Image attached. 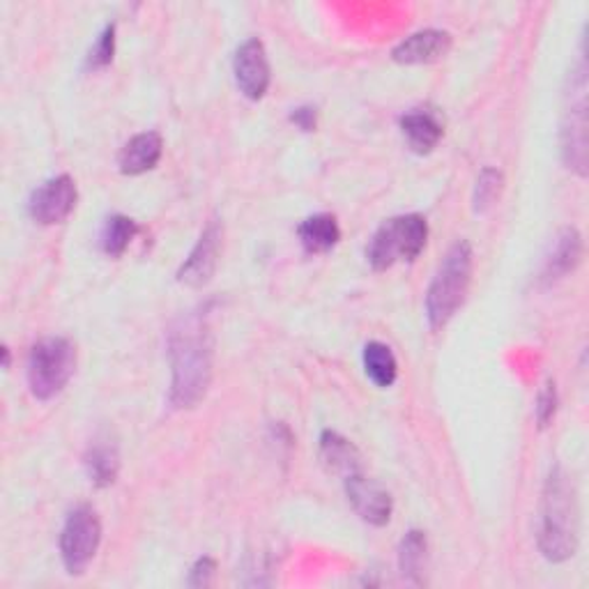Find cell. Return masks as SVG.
<instances>
[{
  "label": "cell",
  "mask_w": 589,
  "mask_h": 589,
  "mask_svg": "<svg viewBox=\"0 0 589 589\" xmlns=\"http://www.w3.org/2000/svg\"><path fill=\"white\" fill-rule=\"evenodd\" d=\"M221 251V226L217 221H209L203 230L199 244L194 247L192 254L184 261V265L178 272V281L192 288L205 286L213 279Z\"/></svg>",
  "instance_id": "30bf717a"
},
{
  "label": "cell",
  "mask_w": 589,
  "mask_h": 589,
  "mask_svg": "<svg viewBox=\"0 0 589 589\" xmlns=\"http://www.w3.org/2000/svg\"><path fill=\"white\" fill-rule=\"evenodd\" d=\"M139 226L134 219L124 215H113L104 224L101 230V249L107 251L109 256H122L124 249L130 247V242L136 238Z\"/></svg>",
  "instance_id": "44dd1931"
},
{
  "label": "cell",
  "mask_w": 589,
  "mask_h": 589,
  "mask_svg": "<svg viewBox=\"0 0 589 589\" xmlns=\"http://www.w3.org/2000/svg\"><path fill=\"white\" fill-rule=\"evenodd\" d=\"M101 541V522L91 507H79L68 516L60 534V555L68 574L79 576L93 562Z\"/></svg>",
  "instance_id": "52a82bcc"
},
{
  "label": "cell",
  "mask_w": 589,
  "mask_h": 589,
  "mask_svg": "<svg viewBox=\"0 0 589 589\" xmlns=\"http://www.w3.org/2000/svg\"><path fill=\"white\" fill-rule=\"evenodd\" d=\"M76 196V184L70 176L51 178L33 192L28 201V215L41 226L60 224L72 215Z\"/></svg>",
  "instance_id": "ba28073f"
},
{
  "label": "cell",
  "mask_w": 589,
  "mask_h": 589,
  "mask_svg": "<svg viewBox=\"0 0 589 589\" xmlns=\"http://www.w3.org/2000/svg\"><path fill=\"white\" fill-rule=\"evenodd\" d=\"M173 381L171 404L194 408L213 381V332L201 313H187L168 332Z\"/></svg>",
  "instance_id": "6da1fadb"
},
{
  "label": "cell",
  "mask_w": 589,
  "mask_h": 589,
  "mask_svg": "<svg viewBox=\"0 0 589 589\" xmlns=\"http://www.w3.org/2000/svg\"><path fill=\"white\" fill-rule=\"evenodd\" d=\"M452 47V37L445 31H422L414 33L394 49V60L401 65H426L445 58Z\"/></svg>",
  "instance_id": "7c38bea8"
},
{
  "label": "cell",
  "mask_w": 589,
  "mask_h": 589,
  "mask_svg": "<svg viewBox=\"0 0 589 589\" xmlns=\"http://www.w3.org/2000/svg\"><path fill=\"white\" fill-rule=\"evenodd\" d=\"M217 572V564L215 560H209V557H203L194 564V569H192V576H189V585L192 587H205L213 582V576Z\"/></svg>",
  "instance_id": "d4e9b609"
},
{
  "label": "cell",
  "mask_w": 589,
  "mask_h": 589,
  "mask_svg": "<svg viewBox=\"0 0 589 589\" xmlns=\"http://www.w3.org/2000/svg\"><path fill=\"white\" fill-rule=\"evenodd\" d=\"M76 366V350L72 341L60 339V336H49L33 346L28 357V385L35 398L49 401L58 396Z\"/></svg>",
  "instance_id": "5b68a950"
},
{
  "label": "cell",
  "mask_w": 589,
  "mask_h": 589,
  "mask_svg": "<svg viewBox=\"0 0 589 589\" xmlns=\"http://www.w3.org/2000/svg\"><path fill=\"white\" fill-rule=\"evenodd\" d=\"M290 120H292L294 124H298L300 130L311 132V130H315V109L302 107V109H298V111H294V113L290 116Z\"/></svg>",
  "instance_id": "484cf974"
},
{
  "label": "cell",
  "mask_w": 589,
  "mask_h": 589,
  "mask_svg": "<svg viewBox=\"0 0 589 589\" xmlns=\"http://www.w3.org/2000/svg\"><path fill=\"white\" fill-rule=\"evenodd\" d=\"M161 151L164 143L157 132L136 134L132 141L124 143V147L120 151L118 157L120 171L124 176H141L145 171H153L161 159Z\"/></svg>",
  "instance_id": "5bb4252c"
},
{
  "label": "cell",
  "mask_w": 589,
  "mask_h": 589,
  "mask_svg": "<svg viewBox=\"0 0 589 589\" xmlns=\"http://www.w3.org/2000/svg\"><path fill=\"white\" fill-rule=\"evenodd\" d=\"M539 549L551 562L569 560L578 549V507L574 483L560 468L551 472L543 489Z\"/></svg>",
  "instance_id": "7a4b0ae2"
},
{
  "label": "cell",
  "mask_w": 589,
  "mask_h": 589,
  "mask_svg": "<svg viewBox=\"0 0 589 589\" xmlns=\"http://www.w3.org/2000/svg\"><path fill=\"white\" fill-rule=\"evenodd\" d=\"M233 72L238 88L249 99H261L269 88V60L259 37L247 39L236 53Z\"/></svg>",
  "instance_id": "9c48e42d"
},
{
  "label": "cell",
  "mask_w": 589,
  "mask_h": 589,
  "mask_svg": "<svg viewBox=\"0 0 589 589\" xmlns=\"http://www.w3.org/2000/svg\"><path fill=\"white\" fill-rule=\"evenodd\" d=\"M398 564H401L404 576H408L412 582H424V569H426V537L422 532H408L401 541V551H398Z\"/></svg>",
  "instance_id": "ffe728a7"
},
{
  "label": "cell",
  "mask_w": 589,
  "mask_h": 589,
  "mask_svg": "<svg viewBox=\"0 0 589 589\" xmlns=\"http://www.w3.org/2000/svg\"><path fill=\"white\" fill-rule=\"evenodd\" d=\"M364 369L377 387H392L398 373V364L392 348L385 344L371 341L364 348Z\"/></svg>",
  "instance_id": "d6986e66"
},
{
  "label": "cell",
  "mask_w": 589,
  "mask_h": 589,
  "mask_svg": "<svg viewBox=\"0 0 589 589\" xmlns=\"http://www.w3.org/2000/svg\"><path fill=\"white\" fill-rule=\"evenodd\" d=\"M113 53H116V26H109L107 31L99 35L97 45L91 49L88 68H93V70L107 68L109 62L113 60Z\"/></svg>",
  "instance_id": "603a6c76"
},
{
  "label": "cell",
  "mask_w": 589,
  "mask_h": 589,
  "mask_svg": "<svg viewBox=\"0 0 589 589\" xmlns=\"http://www.w3.org/2000/svg\"><path fill=\"white\" fill-rule=\"evenodd\" d=\"M572 88L566 93V111L562 120V157L566 168L580 178L587 176V70L585 62L569 79Z\"/></svg>",
  "instance_id": "8992f818"
},
{
  "label": "cell",
  "mask_w": 589,
  "mask_h": 589,
  "mask_svg": "<svg viewBox=\"0 0 589 589\" xmlns=\"http://www.w3.org/2000/svg\"><path fill=\"white\" fill-rule=\"evenodd\" d=\"M300 242L309 254H325L341 240V228L332 215H313L300 226Z\"/></svg>",
  "instance_id": "2e32d148"
},
{
  "label": "cell",
  "mask_w": 589,
  "mask_h": 589,
  "mask_svg": "<svg viewBox=\"0 0 589 589\" xmlns=\"http://www.w3.org/2000/svg\"><path fill=\"white\" fill-rule=\"evenodd\" d=\"M401 130L414 153L426 155L442 139V122L431 111H412L401 118Z\"/></svg>",
  "instance_id": "9a60e30c"
},
{
  "label": "cell",
  "mask_w": 589,
  "mask_h": 589,
  "mask_svg": "<svg viewBox=\"0 0 589 589\" xmlns=\"http://www.w3.org/2000/svg\"><path fill=\"white\" fill-rule=\"evenodd\" d=\"M502 182L504 178L500 171H495V168H483V171L479 173L477 187H474V199H472L477 215L489 213V209L495 205L502 192Z\"/></svg>",
  "instance_id": "7402d4cb"
},
{
  "label": "cell",
  "mask_w": 589,
  "mask_h": 589,
  "mask_svg": "<svg viewBox=\"0 0 589 589\" xmlns=\"http://www.w3.org/2000/svg\"><path fill=\"white\" fill-rule=\"evenodd\" d=\"M582 259V238L576 228H562L551 244L549 256L543 261L541 277L545 281H557L576 269Z\"/></svg>",
  "instance_id": "4fadbf2b"
},
{
  "label": "cell",
  "mask_w": 589,
  "mask_h": 589,
  "mask_svg": "<svg viewBox=\"0 0 589 589\" xmlns=\"http://www.w3.org/2000/svg\"><path fill=\"white\" fill-rule=\"evenodd\" d=\"M83 466H86V472L95 486L99 489L111 486L120 472V456H118L116 445H111V442L107 440L95 442V445L86 452Z\"/></svg>",
  "instance_id": "e0dca14e"
},
{
  "label": "cell",
  "mask_w": 589,
  "mask_h": 589,
  "mask_svg": "<svg viewBox=\"0 0 589 589\" xmlns=\"http://www.w3.org/2000/svg\"><path fill=\"white\" fill-rule=\"evenodd\" d=\"M555 410H557V392H555V385L549 383L541 389L539 401H537V419L541 429H545L553 422Z\"/></svg>",
  "instance_id": "cb8c5ba5"
},
{
  "label": "cell",
  "mask_w": 589,
  "mask_h": 589,
  "mask_svg": "<svg viewBox=\"0 0 589 589\" xmlns=\"http://www.w3.org/2000/svg\"><path fill=\"white\" fill-rule=\"evenodd\" d=\"M346 495L354 512L371 525H387L392 518V495L364 474L354 472L346 477Z\"/></svg>",
  "instance_id": "8fae6325"
},
{
  "label": "cell",
  "mask_w": 589,
  "mask_h": 589,
  "mask_svg": "<svg viewBox=\"0 0 589 589\" xmlns=\"http://www.w3.org/2000/svg\"><path fill=\"white\" fill-rule=\"evenodd\" d=\"M472 281V247L460 240L442 261L437 275L426 292V315L431 327H445L466 302Z\"/></svg>",
  "instance_id": "3957f363"
},
{
  "label": "cell",
  "mask_w": 589,
  "mask_h": 589,
  "mask_svg": "<svg viewBox=\"0 0 589 589\" xmlns=\"http://www.w3.org/2000/svg\"><path fill=\"white\" fill-rule=\"evenodd\" d=\"M321 454L334 472H346V477L360 472V454H357V449L339 433L332 431L323 433Z\"/></svg>",
  "instance_id": "ac0fdd59"
},
{
  "label": "cell",
  "mask_w": 589,
  "mask_h": 589,
  "mask_svg": "<svg viewBox=\"0 0 589 589\" xmlns=\"http://www.w3.org/2000/svg\"><path fill=\"white\" fill-rule=\"evenodd\" d=\"M429 238V226L422 215H404L385 221L375 230L366 247V259L373 269H389L398 261H414L422 254Z\"/></svg>",
  "instance_id": "277c9868"
}]
</instances>
